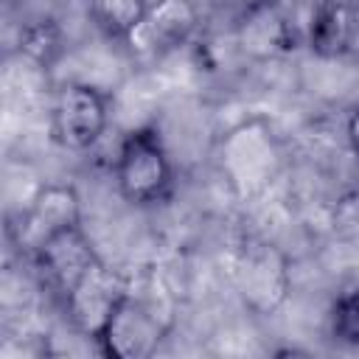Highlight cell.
<instances>
[{
	"label": "cell",
	"mask_w": 359,
	"mask_h": 359,
	"mask_svg": "<svg viewBox=\"0 0 359 359\" xmlns=\"http://www.w3.org/2000/svg\"><path fill=\"white\" fill-rule=\"evenodd\" d=\"M123 294H126V286L98 255L76 278V283L65 292L62 303H65V311H67V320L73 323V328L81 331L84 337L95 339Z\"/></svg>",
	"instance_id": "cell-6"
},
{
	"label": "cell",
	"mask_w": 359,
	"mask_h": 359,
	"mask_svg": "<svg viewBox=\"0 0 359 359\" xmlns=\"http://www.w3.org/2000/svg\"><path fill=\"white\" fill-rule=\"evenodd\" d=\"M345 137H348V146H351L353 157L359 160V104H353L348 118H345Z\"/></svg>",
	"instance_id": "cell-14"
},
{
	"label": "cell",
	"mask_w": 359,
	"mask_h": 359,
	"mask_svg": "<svg viewBox=\"0 0 359 359\" xmlns=\"http://www.w3.org/2000/svg\"><path fill=\"white\" fill-rule=\"evenodd\" d=\"M328 325H331V337L337 342L359 351V286L342 292L331 303Z\"/></svg>",
	"instance_id": "cell-13"
},
{
	"label": "cell",
	"mask_w": 359,
	"mask_h": 359,
	"mask_svg": "<svg viewBox=\"0 0 359 359\" xmlns=\"http://www.w3.org/2000/svg\"><path fill=\"white\" fill-rule=\"evenodd\" d=\"M269 359H317L311 351L306 348H297V345H286V348H278Z\"/></svg>",
	"instance_id": "cell-15"
},
{
	"label": "cell",
	"mask_w": 359,
	"mask_h": 359,
	"mask_svg": "<svg viewBox=\"0 0 359 359\" xmlns=\"http://www.w3.org/2000/svg\"><path fill=\"white\" fill-rule=\"evenodd\" d=\"M112 171L118 194L137 208L157 205L174 191V165L154 126H140L121 137Z\"/></svg>",
	"instance_id": "cell-1"
},
{
	"label": "cell",
	"mask_w": 359,
	"mask_h": 359,
	"mask_svg": "<svg viewBox=\"0 0 359 359\" xmlns=\"http://www.w3.org/2000/svg\"><path fill=\"white\" fill-rule=\"evenodd\" d=\"M109 98L90 81H65L50 104V135L67 151H90L107 132Z\"/></svg>",
	"instance_id": "cell-2"
},
{
	"label": "cell",
	"mask_w": 359,
	"mask_h": 359,
	"mask_svg": "<svg viewBox=\"0 0 359 359\" xmlns=\"http://www.w3.org/2000/svg\"><path fill=\"white\" fill-rule=\"evenodd\" d=\"M31 255H34L36 269L42 272L45 283H48L59 297H65V292L76 283V278L98 258V252H95L93 244L87 241L81 224L67 227V230L50 236V238H48L42 247H36Z\"/></svg>",
	"instance_id": "cell-8"
},
{
	"label": "cell",
	"mask_w": 359,
	"mask_h": 359,
	"mask_svg": "<svg viewBox=\"0 0 359 359\" xmlns=\"http://www.w3.org/2000/svg\"><path fill=\"white\" fill-rule=\"evenodd\" d=\"M196 22H199V8L194 3H182V0L151 3L146 22L129 39V45L135 48V42H143L149 50L163 53L168 48L182 45L191 36V31L196 28Z\"/></svg>",
	"instance_id": "cell-10"
},
{
	"label": "cell",
	"mask_w": 359,
	"mask_h": 359,
	"mask_svg": "<svg viewBox=\"0 0 359 359\" xmlns=\"http://www.w3.org/2000/svg\"><path fill=\"white\" fill-rule=\"evenodd\" d=\"M165 331L157 311L126 292L93 342L101 359H157Z\"/></svg>",
	"instance_id": "cell-3"
},
{
	"label": "cell",
	"mask_w": 359,
	"mask_h": 359,
	"mask_svg": "<svg viewBox=\"0 0 359 359\" xmlns=\"http://www.w3.org/2000/svg\"><path fill=\"white\" fill-rule=\"evenodd\" d=\"M292 275L289 258L269 241H250L241 247L236 261V292L241 303L266 317L275 314L289 297Z\"/></svg>",
	"instance_id": "cell-4"
},
{
	"label": "cell",
	"mask_w": 359,
	"mask_h": 359,
	"mask_svg": "<svg viewBox=\"0 0 359 359\" xmlns=\"http://www.w3.org/2000/svg\"><path fill=\"white\" fill-rule=\"evenodd\" d=\"M151 3L146 0H95L87 6V20L109 42H129L146 22Z\"/></svg>",
	"instance_id": "cell-12"
},
{
	"label": "cell",
	"mask_w": 359,
	"mask_h": 359,
	"mask_svg": "<svg viewBox=\"0 0 359 359\" xmlns=\"http://www.w3.org/2000/svg\"><path fill=\"white\" fill-rule=\"evenodd\" d=\"M306 45L320 59H339L353 50L359 36V11L348 3H317L306 22Z\"/></svg>",
	"instance_id": "cell-9"
},
{
	"label": "cell",
	"mask_w": 359,
	"mask_h": 359,
	"mask_svg": "<svg viewBox=\"0 0 359 359\" xmlns=\"http://www.w3.org/2000/svg\"><path fill=\"white\" fill-rule=\"evenodd\" d=\"M81 224L79 194L73 185H45L34 194L20 219V244L28 252L42 247L50 236Z\"/></svg>",
	"instance_id": "cell-7"
},
{
	"label": "cell",
	"mask_w": 359,
	"mask_h": 359,
	"mask_svg": "<svg viewBox=\"0 0 359 359\" xmlns=\"http://www.w3.org/2000/svg\"><path fill=\"white\" fill-rule=\"evenodd\" d=\"M238 42L244 50L255 53H280L297 45V31L294 25L272 6H252L238 22Z\"/></svg>",
	"instance_id": "cell-11"
},
{
	"label": "cell",
	"mask_w": 359,
	"mask_h": 359,
	"mask_svg": "<svg viewBox=\"0 0 359 359\" xmlns=\"http://www.w3.org/2000/svg\"><path fill=\"white\" fill-rule=\"evenodd\" d=\"M278 165V146L261 121L241 123L222 143V168L241 194H252L269 182Z\"/></svg>",
	"instance_id": "cell-5"
}]
</instances>
